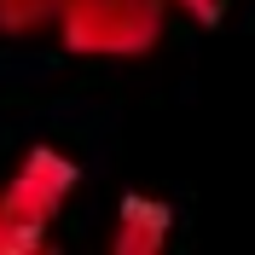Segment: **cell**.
Masks as SVG:
<instances>
[{"instance_id":"6da1fadb","label":"cell","mask_w":255,"mask_h":255,"mask_svg":"<svg viewBox=\"0 0 255 255\" xmlns=\"http://www.w3.org/2000/svg\"><path fill=\"white\" fill-rule=\"evenodd\" d=\"M70 186H76V168L58 151H29V162L17 168V180L0 191V255L35 250L41 244V226L58 215Z\"/></svg>"},{"instance_id":"7a4b0ae2","label":"cell","mask_w":255,"mask_h":255,"mask_svg":"<svg viewBox=\"0 0 255 255\" xmlns=\"http://www.w3.org/2000/svg\"><path fill=\"white\" fill-rule=\"evenodd\" d=\"M64 35L81 52H128L151 41V12L133 0H64Z\"/></svg>"},{"instance_id":"3957f363","label":"cell","mask_w":255,"mask_h":255,"mask_svg":"<svg viewBox=\"0 0 255 255\" xmlns=\"http://www.w3.org/2000/svg\"><path fill=\"white\" fill-rule=\"evenodd\" d=\"M47 17H64V0H0V29L17 35V29H35Z\"/></svg>"}]
</instances>
